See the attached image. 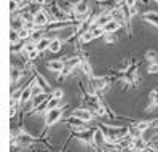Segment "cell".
Instances as JSON below:
<instances>
[{
    "label": "cell",
    "mask_w": 158,
    "mask_h": 152,
    "mask_svg": "<svg viewBox=\"0 0 158 152\" xmlns=\"http://www.w3.org/2000/svg\"><path fill=\"white\" fill-rule=\"evenodd\" d=\"M32 23L35 24L37 29H45V27L50 24L48 15H46V11L43 10V8H42L39 13H35V15H34V21H32Z\"/></svg>",
    "instance_id": "1"
},
{
    "label": "cell",
    "mask_w": 158,
    "mask_h": 152,
    "mask_svg": "<svg viewBox=\"0 0 158 152\" xmlns=\"http://www.w3.org/2000/svg\"><path fill=\"white\" fill-rule=\"evenodd\" d=\"M70 117H73V119H77V120H81V122H89V120H93V117H94V114L93 112H89L88 109H73L72 112H70Z\"/></svg>",
    "instance_id": "2"
},
{
    "label": "cell",
    "mask_w": 158,
    "mask_h": 152,
    "mask_svg": "<svg viewBox=\"0 0 158 152\" xmlns=\"http://www.w3.org/2000/svg\"><path fill=\"white\" fill-rule=\"evenodd\" d=\"M62 117V109H53V111H48V112H45V123L48 127L54 125L59 119Z\"/></svg>",
    "instance_id": "3"
},
{
    "label": "cell",
    "mask_w": 158,
    "mask_h": 152,
    "mask_svg": "<svg viewBox=\"0 0 158 152\" xmlns=\"http://www.w3.org/2000/svg\"><path fill=\"white\" fill-rule=\"evenodd\" d=\"M69 58V56H67ZM67 58H59V59H50V61H46V67H48L51 72H56L59 74L64 67V63H66Z\"/></svg>",
    "instance_id": "4"
},
{
    "label": "cell",
    "mask_w": 158,
    "mask_h": 152,
    "mask_svg": "<svg viewBox=\"0 0 158 152\" xmlns=\"http://www.w3.org/2000/svg\"><path fill=\"white\" fill-rule=\"evenodd\" d=\"M50 34H43V37L35 43V46H37V51L39 53H43V51H46L48 50V46H50V42H51V37H48Z\"/></svg>",
    "instance_id": "5"
},
{
    "label": "cell",
    "mask_w": 158,
    "mask_h": 152,
    "mask_svg": "<svg viewBox=\"0 0 158 152\" xmlns=\"http://www.w3.org/2000/svg\"><path fill=\"white\" fill-rule=\"evenodd\" d=\"M142 20L145 23H148V24L158 27V11H145L142 15Z\"/></svg>",
    "instance_id": "6"
},
{
    "label": "cell",
    "mask_w": 158,
    "mask_h": 152,
    "mask_svg": "<svg viewBox=\"0 0 158 152\" xmlns=\"http://www.w3.org/2000/svg\"><path fill=\"white\" fill-rule=\"evenodd\" d=\"M93 135H94V131H91V130H83V131H78L77 133V136L81 139V141H85V142H89L91 146H94V141H93Z\"/></svg>",
    "instance_id": "7"
},
{
    "label": "cell",
    "mask_w": 158,
    "mask_h": 152,
    "mask_svg": "<svg viewBox=\"0 0 158 152\" xmlns=\"http://www.w3.org/2000/svg\"><path fill=\"white\" fill-rule=\"evenodd\" d=\"M62 50V42L59 37H54V39H51L50 42V46H48V51L50 53H59Z\"/></svg>",
    "instance_id": "8"
},
{
    "label": "cell",
    "mask_w": 158,
    "mask_h": 152,
    "mask_svg": "<svg viewBox=\"0 0 158 152\" xmlns=\"http://www.w3.org/2000/svg\"><path fill=\"white\" fill-rule=\"evenodd\" d=\"M93 141H94V146H96V147H102V146L106 144V138H104V135H102V131H101L99 128L94 130V135H93Z\"/></svg>",
    "instance_id": "9"
},
{
    "label": "cell",
    "mask_w": 158,
    "mask_h": 152,
    "mask_svg": "<svg viewBox=\"0 0 158 152\" xmlns=\"http://www.w3.org/2000/svg\"><path fill=\"white\" fill-rule=\"evenodd\" d=\"M120 27H122V24L112 20V21H109L104 27H102V29H104V34H115V32L120 29Z\"/></svg>",
    "instance_id": "10"
},
{
    "label": "cell",
    "mask_w": 158,
    "mask_h": 152,
    "mask_svg": "<svg viewBox=\"0 0 158 152\" xmlns=\"http://www.w3.org/2000/svg\"><path fill=\"white\" fill-rule=\"evenodd\" d=\"M31 99H32V90H31V87H26L19 94V102L26 104V102H31Z\"/></svg>",
    "instance_id": "11"
},
{
    "label": "cell",
    "mask_w": 158,
    "mask_h": 152,
    "mask_svg": "<svg viewBox=\"0 0 158 152\" xmlns=\"http://www.w3.org/2000/svg\"><path fill=\"white\" fill-rule=\"evenodd\" d=\"M24 27V23H23V20L19 16H15L13 20H11V24H10V29L13 31V32H19L21 29Z\"/></svg>",
    "instance_id": "12"
},
{
    "label": "cell",
    "mask_w": 158,
    "mask_h": 152,
    "mask_svg": "<svg viewBox=\"0 0 158 152\" xmlns=\"http://www.w3.org/2000/svg\"><path fill=\"white\" fill-rule=\"evenodd\" d=\"M61 106H62V101H61V99H53V98H50L48 101H46V109H45V112L53 111V109H59Z\"/></svg>",
    "instance_id": "13"
},
{
    "label": "cell",
    "mask_w": 158,
    "mask_h": 152,
    "mask_svg": "<svg viewBox=\"0 0 158 152\" xmlns=\"http://www.w3.org/2000/svg\"><path fill=\"white\" fill-rule=\"evenodd\" d=\"M147 144H148V150L158 152V133H155L150 139H147Z\"/></svg>",
    "instance_id": "14"
},
{
    "label": "cell",
    "mask_w": 158,
    "mask_h": 152,
    "mask_svg": "<svg viewBox=\"0 0 158 152\" xmlns=\"http://www.w3.org/2000/svg\"><path fill=\"white\" fill-rule=\"evenodd\" d=\"M148 98H150V102H148V109L156 107V106H158V88L152 90L150 94H148Z\"/></svg>",
    "instance_id": "15"
},
{
    "label": "cell",
    "mask_w": 158,
    "mask_h": 152,
    "mask_svg": "<svg viewBox=\"0 0 158 152\" xmlns=\"http://www.w3.org/2000/svg\"><path fill=\"white\" fill-rule=\"evenodd\" d=\"M94 39H93V34H91V29L89 31H86V32H83L81 35H78V42L81 43V45H85V43H89V42H93Z\"/></svg>",
    "instance_id": "16"
},
{
    "label": "cell",
    "mask_w": 158,
    "mask_h": 152,
    "mask_svg": "<svg viewBox=\"0 0 158 152\" xmlns=\"http://www.w3.org/2000/svg\"><path fill=\"white\" fill-rule=\"evenodd\" d=\"M35 80H37V83H39L40 87H42V90H43V91H45L46 88L50 87V83H48V80H46V79L43 77L42 74H35Z\"/></svg>",
    "instance_id": "17"
},
{
    "label": "cell",
    "mask_w": 158,
    "mask_h": 152,
    "mask_svg": "<svg viewBox=\"0 0 158 152\" xmlns=\"http://www.w3.org/2000/svg\"><path fill=\"white\" fill-rule=\"evenodd\" d=\"M145 59H147L148 63H156L158 53H156L155 50H147V51H145Z\"/></svg>",
    "instance_id": "18"
},
{
    "label": "cell",
    "mask_w": 158,
    "mask_h": 152,
    "mask_svg": "<svg viewBox=\"0 0 158 152\" xmlns=\"http://www.w3.org/2000/svg\"><path fill=\"white\" fill-rule=\"evenodd\" d=\"M24 75V72H21L19 69H15V67H11V82L13 83H18L19 82V79Z\"/></svg>",
    "instance_id": "19"
},
{
    "label": "cell",
    "mask_w": 158,
    "mask_h": 152,
    "mask_svg": "<svg viewBox=\"0 0 158 152\" xmlns=\"http://www.w3.org/2000/svg\"><path fill=\"white\" fill-rule=\"evenodd\" d=\"M10 43H11V46H19L21 39H19V35H18V32L10 31Z\"/></svg>",
    "instance_id": "20"
},
{
    "label": "cell",
    "mask_w": 158,
    "mask_h": 152,
    "mask_svg": "<svg viewBox=\"0 0 158 152\" xmlns=\"http://www.w3.org/2000/svg\"><path fill=\"white\" fill-rule=\"evenodd\" d=\"M50 98H53V99H61V101H62V98H64V90L54 88V90L50 93Z\"/></svg>",
    "instance_id": "21"
},
{
    "label": "cell",
    "mask_w": 158,
    "mask_h": 152,
    "mask_svg": "<svg viewBox=\"0 0 158 152\" xmlns=\"http://www.w3.org/2000/svg\"><path fill=\"white\" fill-rule=\"evenodd\" d=\"M91 34H93V39H101V37L106 35L102 27H93V29H91Z\"/></svg>",
    "instance_id": "22"
},
{
    "label": "cell",
    "mask_w": 158,
    "mask_h": 152,
    "mask_svg": "<svg viewBox=\"0 0 158 152\" xmlns=\"http://www.w3.org/2000/svg\"><path fill=\"white\" fill-rule=\"evenodd\" d=\"M18 35H19V39H21V42H26V40H29V39H31V35H32V32H29V31H27V29H24V27H23V29H21L19 32H18Z\"/></svg>",
    "instance_id": "23"
},
{
    "label": "cell",
    "mask_w": 158,
    "mask_h": 152,
    "mask_svg": "<svg viewBox=\"0 0 158 152\" xmlns=\"http://www.w3.org/2000/svg\"><path fill=\"white\" fill-rule=\"evenodd\" d=\"M147 74H158V61L156 63H148L147 66Z\"/></svg>",
    "instance_id": "24"
},
{
    "label": "cell",
    "mask_w": 158,
    "mask_h": 152,
    "mask_svg": "<svg viewBox=\"0 0 158 152\" xmlns=\"http://www.w3.org/2000/svg\"><path fill=\"white\" fill-rule=\"evenodd\" d=\"M102 39H104V42L109 43V45H110V43H117V35H115V34H106Z\"/></svg>",
    "instance_id": "25"
},
{
    "label": "cell",
    "mask_w": 158,
    "mask_h": 152,
    "mask_svg": "<svg viewBox=\"0 0 158 152\" xmlns=\"http://www.w3.org/2000/svg\"><path fill=\"white\" fill-rule=\"evenodd\" d=\"M39 56H40L39 51H37V50H32V51H29V53L26 54V59H27V61H35L37 58H39Z\"/></svg>",
    "instance_id": "26"
},
{
    "label": "cell",
    "mask_w": 158,
    "mask_h": 152,
    "mask_svg": "<svg viewBox=\"0 0 158 152\" xmlns=\"http://www.w3.org/2000/svg\"><path fill=\"white\" fill-rule=\"evenodd\" d=\"M125 7H128L131 10V8L137 7V0H125Z\"/></svg>",
    "instance_id": "27"
},
{
    "label": "cell",
    "mask_w": 158,
    "mask_h": 152,
    "mask_svg": "<svg viewBox=\"0 0 158 152\" xmlns=\"http://www.w3.org/2000/svg\"><path fill=\"white\" fill-rule=\"evenodd\" d=\"M46 5V0H35V7H40V8H43Z\"/></svg>",
    "instance_id": "28"
},
{
    "label": "cell",
    "mask_w": 158,
    "mask_h": 152,
    "mask_svg": "<svg viewBox=\"0 0 158 152\" xmlns=\"http://www.w3.org/2000/svg\"><path fill=\"white\" fill-rule=\"evenodd\" d=\"M11 2H13V3H16L18 7H19V5H23V3L26 2V0H11Z\"/></svg>",
    "instance_id": "29"
},
{
    "label": "cell",
    "mask_w": 158,
    "mask_h": 152,
    "mask_svg": "<svg viewBox=\"0 0 158 152\" xmlns=\"http://www.w3.org/2000/svg\"><path fill=\"white\" fill-rule=\"evenodd\" d=\"M99 3H102V2H110V0H98Z\"/></svg>",
    "instance_id": "30"
},
{
    "label": "cell",
    "mask_w": 158,
    "mask_h": 152,
    "mask_svg": "<svg viewBox=\"0 0 158 152\" xmlns=\"http://www.w3.org/2000/svg\"><path fill=\"white\" fill-rule=\"evenodd\" d=\"M153 2H156V3H158V0H153Z\"/></svg>",
    "instance_id": "31"
}]
</instances>
